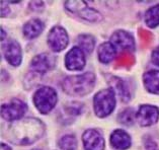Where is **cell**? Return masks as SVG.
Segmentation results:
<instances>
[{"label":"cell","mask_w":159,"mask_h":150,"mask_svg":"<svg viewBox=\"0 0 159 150\" xmlns=\"http://www.w3.org/2000/svg\"><path fill=\"white\" fill-rule=\"evenodd\" d=\"M10 140L13 143L28 145L43 136L44 125L37 119H25V120L14 123L9 129Z\"/></svg>","instance_id":"cell-1"},{"label":"cell","mask_w":159,"mask_h":150,"mask_svg":"<svg viewBox=\"0 0 159 150\" xmlns=\"http://www.w3.org/2000/svg\"><path fill=\"white\" fill-rule=\"evenodd\" d=\"M95 77L91 72H86L82 75L70 76L64 79L63 89L71 95H84L92 90L94 86Z\"/></svg>","instance_id":"cell-2"},{"label":"cell","mask_w":159,"mask_h":150,"mask_svg":"<svg viewBox=\"0 0 159 150\" xmlns=\"http://www.w3.org/2000/svg\"><path fill=\"white\" fill-rule=\"evenodd\" d=\"M116 98L115 91L111 88L99 91L94 98V111L98 117L108 116L115 109Z\"/></svg>","instance_id":"cell-3"},{"label":"cell","mask_w":159,"mask_h":150,"mask_svg":"<svg viewBox=\"0 0 159 150\" xmlns=\"http://www.w3.org/2000/svg\"><path fill=\"white\" fill-rule=\"evenodd\" d=\"M34 102L37 109L42 114H48L56 106L57 93L51 87H42L40 88L34 97Z\"/></svg>","instance_id":"cell-4"},{"label":"cell","mask_w":159,"mask_h":150,"mask_svg":"<svg viewBox=\"0 0 159 150\" xmlns=\"http://www.w3.org/2000/svg\"><path fill=\"white\" fill-rule=\"evenodd\" d=\"M26 111V105L19 99H13L9 103H4L1 107V115L7 121H14L20 119Z\"/></svg>","instance_id":"cell-5"},{"label":"cell","mask_w":159,"mask_h":150,"mask_svg":"<svg viewBox=\"0 0 159 150\" xmlns=\"http://www.w3.org/2000/svg\"><path fill=\"white\" fill-rule=\"evenodd\" d=\"M48 43L50 48L54 52H60L68 45V36L65 30L61 26H55L51 30L48 37Z\"/></svg>","instance_id":"cell-6"},{"label":"cell","mask_w":159,"mask_h":150,"mask_svg":"<svg viewBox=\"0 0 159 150\" xmlns=\"http://www.w3.org/2000/svg\"><path fill=\"white\" fill-rule=\"evenodd\" d=\"M111 43L114 45L116 49L121 50L123 52L134 51L135 43L133 37L125 30H118L111 38Z\"/></svg>","instance_id":"cell-7"},{"label":"cell","mask_w":159,"mask_h":150,"mask_svg":"<svg viewBox=\"0 0 159 150\" xmlns=\"http://www.w3.org/2000/svg\"><path fill=\"white\" fill-rule=\"evenodd\" d=\"M159 117V110L152 106H141L137 113V119L141 126H151L156 123Z\"/></svg>","instance_id":"cell-8"},{"label":"cell","mask_w":159,"mask_h":150,"mask_svg":"<svg viewBox=\"0 0 159 150\" xmlns=\"http://www.w3.org/2000/svg\"><path fill=\"white\" fill-rule=\"evenodd\" d=\"M66 67L70 70H81L85 65L83 51L78 47L71 49L66 55Z\"/></svg>","instance_id":"cell-9"},{"label":"cell","mask_w":159,"mask_h":150,"mask_svg":"<svg viewBox=\"0 0 159 150\" xmlns=\"http://www.w3.org/2000/svg\"><path fill=\"white\" fill-rule=\"evenodd\" d=\"M54 65H55V58L47 53H44L34 57L32 61L30 68L34 72L46 73L50 69H52Z\"/></svg>","instance_id":"cell-10"},{"label":"cell","mask_w":159,"mask_h":150,"mask_svg":"<svg viewBox=\"0 0 159 150\" xmlns=\"http://www.w3.org/2000/svg\"><path fill=\"white\" fill-rule=\"evenodd\" d=\"M83 144L85 150H103L104 140L95 130H87L83 134Z\"/></svg>","instance_id":"cell-11"},{"label":"cell","mask_w":159,"mask_h":150,"mask_svg":"<svg viewBox=\"0 0 159 150\" xmlns=\"http://www.w3.org/2000/svg\"><path fill=\"white\" fill-rule=\"evenodd\" d=\"M4 56L6 60L12 65L18 66L21 62V50L15 41H9L4 45Z\"/></svg>","instance_id":"cell-12"},{"label":"cell","mask_w":159,"mask_h":150,"mask_svg":"<svg viewBox=\"0 0 159 150\" xmlns=\"http://www.w3.org/2000/svg\"><path fill=\"white\" fill-rule=\"evenodd\" d=\"M111 143L119 150L128 149L131 145V138L123 130H116L111 136Z\"/></svg>","instance_id":"cell-13"},{"label":"cell","mask_w":159,"mask_h":150,"mask_svg":"<svg viewBox=\"0 0 159 150\" xmlns=\"http://www.w3.org/2000/svg\"><path fill=\"white\" fill-rule=\"evenodd\" d=\"M144 84L148 91L159 94V71L152 70L145 73Z\"/></svg>","instance_id":"cell-14"},{"label":"cell","mask_w":159,"mask_h":150,"mask_svg":"<svg viewBox=\"0 0 159 150\" xmlns=\"http://www.w3.org/2000/svg\"><path fill=\"white\" fill-rule=\"evenodd\" d=\"M43 30H44V24L40 20H32L25 25L24 34L30 39H34L43 32Z\"/></svg>","instance_id":"cell-15"},{"label":"cell","mask_w":159,"mask_h":150,"mask_svg":"<svg viewBox=\"0 0 159 150\" xmlns=\"http://www.w3.org/2000/svg\"><path fill=\"white\" fill-rule=\"evenodd\" d=\"M117 51L111 43H103L98 49V58L102 63H110L115 59Z\"/></svg>","instance_id":"cell-16"},{"label":"cell","mask_w":159,"mask_h":150,"mask_svg":"<svg viewBox=\"0 0 159 150\" xmlns=\"http://www.w3.org/2000/svg\"><path fill=\"white\" fill-rule=\"evenodd\" d=\"M111 85L112 88L111 89L114 90L115 92L120 95V98L123 102H128L131 98V94H130V91L128 89V87L126 85V83L123 81L121 78H118V77H115L112 78L111 80Z\"/></svg>","instance_id":"cell-17"},{"label":"cell","mask_w":159,"mask_h":150,"mask_svg":"<svg viewBox=\"0 0 159 150\" xmlns=\"http://www.w3.org/2000/svg\"><path fill=\"white\" fill-rule=\"evenodd\" d=\"M77 43L79 45V48L82 50L83 52L86 53H91L92 50L94 48V39L92 36L89 34H81L77 39Z\"/></svg>","instance_id":"cell-18"},{"label":"cell","mask_w":159,"mask_h":150,"mask_svg":"<svg viewBox=\"0 0 159 150\" xmlns=\"http://www.w3.org/2000/svg\"><path fill=\"white\" fill-rule=\"evenodd\" d=\"M146 24L150 28L159 25V4L151 7L146 12Z\"/></svg>","instance_id":"cell-19"},{"label":"cell","mask_w":159,"mask_h":150,"mask_svg":"<svg viewBox=\"0 0 159 150\" xmlns=\"http://www.w3.org/2000/svg\"><path fill=\"white\" fill-rule=\"evenodd\" d=\"M80 17L84 18L88 21H98L102 20V15L98 13V11L93 8H89V7H85L83 10H81L78 13Z\"/></svg>","instance_id":"cell-20"},{"label":"cell","mask_w":159,"mask_h":150,"mask_svg":"<svg viewBox=\"0 0 159 150\" xmlns=\"http://www.w3.org/2000/svg\"><path fill=\"white\" fill-rule=\"evenodd\" d=\"M135 62L133 55L130 52H123L121 55L118 57L116 64L118 67H130Z\"/></svg>","instance_id":"cell-21"},{"label":"cell","mask_w":159,"mask_h":150,"mask_svg":"<svg viewBox=\"0 0 159 150\" xmlns=\"http://www.w3.org/2000/svg\"><path fill=\"white\" fill-rule=\"evenodd\" d=\"M60 147L63 150H75L76 139L73 135H66L61 138L59 141Z\"/></svg>","instance_id":"cell-22"},{"label":"cell","mask_w":159,"mask_h":150,"mask_svg":"<svg viewBox=\"0 0 159 150\" xmlns=\"http://www.w3.org/2000/svg\"><path fill=\"white\" fill-rule=\"evenodd\" d=\"M134 118H135V115H134L133 110L126 109L125 111H123L122 113L120 114L119 121L120 123H122V124L126 126H131V125H133V123H134Z\"/></svg>","instance_id":"cell-23"},{"label":"cell","mask_w":159,"mask_h":150,"mask_svg":"<svg viewBox=\"0 0 159 150\" xmlns=\"http://www.w3.org/2000/svg\"><path fill=\"white\" fill-rule=\"evenodd\" d=\"M65 6L71 12L79 13L81 10H83L85 7H87V3L84 1H68L65 3Z\"/></svg>","instance_id":"cell-24"},{"label":"cell","mask_w":159,"mask_h":150,"mask_svg":"<svg viewBox=\"0 0 159 150\" xmlns=\"http://www.w3.org/2000/svg\"><path fill=\"white\" fill-rule=\"evenodd\" d=\"M139 36H140L142 42H144V43H146L147 45H148L151 42V40H152V34L143 29H141L140 32H139Z\"/></svg>","instance_id":"cell-25"},{"label":"cell","mask_w":159,"mask_h":150,"mask_svg":"<svg viewBox=\"0 0 159 150\" xmlns=\"http://www.w3.org/2000/svg\"><path fill=\"white\" fill-rule=\"evenodd\" d=\"M145 148L146 150H159L157 144L152 139L145 140Z\"/></svg>","instance_id":"cell-26"},{"label":"cell","mask_w":159,"mask_h":150,"mask_svg":"<svg viewBox=\"0 0 159 150\" xmlns=\"http://www.w3.org/2000/svg\"><path fill=\"white\" fill-rule=\"evenodd\" d=\"M30 7L34 11H41L43 10V7H44V3L42 1H33L30 2Z\"/></svg>","instance_id":"cell-27"},{"label":"cell","mask_w":159,"mask_h":150,"mask_svg":"<svg viewBox=\"0 0 159 150\" xmlns=\"http://www.w3.org/2000/svg\"><path fill=\"white\" fill-rule=\"evenodd\" d=\"M152 61L155 65L159 66V47L155 49L152 53Z\"/></svg>","instance_id":"cell-28"},{"label":"cell","mask_w":159,"mask_h":150,"mask_svg":"<svg viewBox=\"0 0 159 150\" xmlns=\"http://www.w3.org/2000/svg\"><path fill=\"white\" fill-rule=\"evenodd\" d=\"M1 150H11V149H10L9 146H7L6 144L2 143V144H1Z\"/></svg>","instance_id":"cell-29"},{"label":"cell","mask_w":159,"mask_h":150,"mask_svg":"<svg viewBox=\"0 0 159 150\" xmlns=\"http://www.w3.org/2000/svg\"><path fill=\"white\" fill-rule=\"evenodd\" d=\"M34 150H39V149H34Z\"/></svg>","instance_id":"cell-30"}]
</instances>
